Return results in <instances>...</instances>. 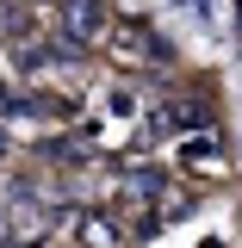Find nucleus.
I'll return each instance as SVG.
<instances>
[{"label": "nucleus", "mask_w": 242, "mask_h": 248, "mask_svg": "<svg viewBox=\"0 0 242 248\" xmlns=\"http://www.w3.org/2000/svg\"><path fill=\"white\" fill-rule=\"evenodd\" d=\"M112 31V13H106V0H62V37L81 50V44H99Z\"/></svg>", "instance_id": "nucleus-1"}, {"label": "nucleus", "mask_w": 242, "mask_h": 248, "mask_svg": "<svg viewBox=\"0 0 242 248\" xmlns=\"http://www.w3.org/2000/svg\"><path fill=\"white\" fill-rule=\"evenodd\" d=\"M0 155H6V130H0Z\"/></svg>", "instance_id": "nucleus-2"}]
</instances>
